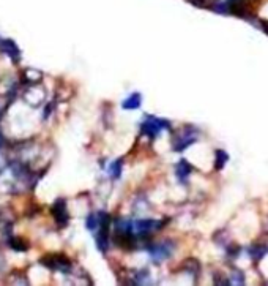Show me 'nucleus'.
<instances>
[{"mask_svg": "<svg viewBox=\"0 0 268 286\" xmlns=\"http://www.w3.org/2000/svg\"><path fill=\"white\" fill-rule=\"evenodd\" d=\"M41 264L46 267L52 269V271H62V272H70L71 271V264L67 258L63 256H51V258H43Z\"/></svg>", "mask_w": 268, "mask_h": 286, "instance_id": "f257e3e1", "label": "nucleus"}, {"mask_svg": "<svg viewBox=\"0 0 268 286\" xmlns=\"http://www.w3.org/2000/svg\"><path fill=\"white\" fill-rule=\"evenodd\" d=\"M164 126H167V123L164 121H159V119H156V117H149L142 125V131L147 133L149 136H156Z\"/></svg>", "mask_w": 268, "mask_h": 286, "instance_id": "f03ea898", "label": "nucleus"}, {"mask_svg": "<svg viewBox=\"0 0 268 286\" xmlns=\"http://www.w3.org/2000/svg\"><path fill=\"white\" fill-rule=\"evenodd\" d=\"M52 215L55 221L60 226H65L68 223V212H67V204L63 200H57L52 205Z\"/></svg>", "mask_w": 268, "mask_h": 286, "instance_id": "7ed1b4c3", "label": "nucleus"}, {"mask_svg": "<svg viewBox=\"0 0 268 286\" xmlns=\"http://www.w3.org/2000/svg\"><path fill=\"white\" fill-rule=\"evenodd\" d=\"M0 51H2L3 54H6L8 57H10L11 60H14V62H18L21 59V51H19V47L16 46V43L13 41V40L0 38Z\"/></svg>", "mask_w": 268, "mask_h": 286, "instance_id": "20e7f679", "label": "nucleus"}, {"mask_svg": "<svg viewBox=\"0 0 268 286\" xmlns=\"http://www.w3.org/2000/svg\"><path fill=\"white\" fill-rule=\"evenodd\" d=\"M139 105H141V95H139V93H134L133 97H129V98L123 103V108L136 109V108H139Z\"/></svg>", "mask_w": 268, "mask_h": 286, "instance_id": "39448f33", "label": "nucleus"}, {"mask_svg": "<svg viewBox=\"0 0 268 286\" xmlns=\"http://www.w3.org/2000/svg\"><path fill=\"white\" fill-rule=\"evenodd\" d=\"M100 226V217L96 215H90L87 218V228L90 229V231H95L96 228Z\"/></svg>", "mask_w": 268, "mask_h": 286, "instance_id": "423d86ee", "label": "nucleus"}, {"mask_svg": "<svg viewBox=\"0 0 268 286\" xmlns=\"http://www.w3.org/2000/svg\"><path fill=\"white\" fill-rule=\"evenodd\" d=\"M10 245H11V248H14L16 251H26L27 250V245L22 244V242L19 244V241H11Z\"/></svg>", "mask_w": 268, "mask_h": 286, "instance_id": "0eeeda50", "label": "nucleus"}, {"mask_svg": "<svg viewBox=\"0 0 268 286\" xmlns=\"http://www.w3.org/2000/svg\"><path fill=\"white\" fill-rule=\"evenodd\" d=\"M216 155L219 157V162L216 163V168H218V169H221L223 166H224V163H226V160H227V155L223 152V150H219V152H218Z\"/></svg>", "mask_w": 268, "mask_h": 286, "instance_id": "6e6552de", "label": "nucleus"}, {"mask_svg": "<svg viewBox=\"0 0 268 286\" xmlns=\"http://www.w3.org/2000/svg\"><path fill=\"white\" fill-rule=\"evenodd\" d=\"M177 171H180V172H182V177L185 179V177H186V172H190V168H188V166H186L185 162H182L180 166H178V168H177Z\"/></svg>", "mask_w": 268, "mask_h": 286, "instance_id": "1a4fd4ad", "label": "nucleus"}, {"mask_svg": "<svg viewBox=\"0 0 268 286\" xmlns=\"http://www.w3.org/2000/svg\"><path fill=\"white\" fill-rule=\"evenodd\" d=\"M0 146H2V136H0Z\"/></svg>", "mask_w": 268, "mask_h": 286, "instance_id": "9d476101", "label": "nucleus"}]
</instances>
